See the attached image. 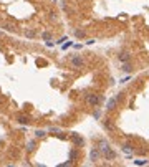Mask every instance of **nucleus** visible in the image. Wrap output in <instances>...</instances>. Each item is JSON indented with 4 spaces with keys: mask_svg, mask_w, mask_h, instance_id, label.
I'll list each match as a JSON object with an SVG mask.
<instances>
[{
    "mask_svg": "<svg viewBox=\"0 0 149 167\" xmlns=\"http://www.w3.org/2000/svg\"><path fill=\"white\" fill-rule=\"evenodd\" d=\"M18 123H22V124H28V118H18Z\"/></svg>",
    "mask_w": 149,
    "mask_h": 167,
    "instance_id": "f257e3e1",
    "label": "nucleus"
},
{
    "mask_svg": "<svg viewBox=\"0 0 149 167\" xmlns=\"http://www.w3.org/2000/svg\"><path fill=\"white\" fill-rule=\"evenodd\" d=\"M25 35L27 36H35V32L33 30H28V32H25Z\"/></svg>",
    "mask_w": 149,
    "mask_h": 167,
    "instance_id": "f03ea898",
    "label": "nucleus"
}]
</instances>
